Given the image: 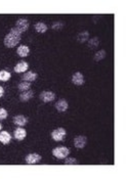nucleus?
<instances>
[{
	"label": "nucleus",
	"instance_id": "20e7f679",
	"mask_svg": "<svg viewBox=\"0 0 128 179\" xmlns=\"http://www.w3.org/2000/svg\"><path fill=\"white\" fill-rule=\"evenodd\" d=\"M14 28L18 31L21 32V33H24V32H26L28 30V28H29V22H28L26 19H19L17 21V23H15Z\"/></svg>",
	"mask_w": 128,
	"mask_h": 179
},
{
	"label": "nucleus",
	"instance_id": "6e6552de",
	"mask_svg": "<svg viewBox=\"0 0 128 179\" xmlns=\"http://www.w3.org/2000/svg\"><path fill=\"white\" fill-rule=\"evenodd\" d=\"M29 65L26 62H19L14 66V72L15 73H26Z\"/></svg>",
	"mask_w": 128,
	"mask_h": 179
},
{
	"label": "nucleus",
	"instance_id": "5701e85b",
	"mask_svg": "<svg viewBox=\"0 0 128 179\" xmlns=\"http://www.w3.org/2000/svg\"><path fill=\"white\" fill-rule=\"evenodd\" d=\"M65 164L66 165H75V164H78V161L76 160L75 158H66V161H65Z\"/></svg>",
	"mask_w": 128,
	"mask_h": 179
},
{
	"label": "nucleus",
	"instance_id": "0eeeda50",
	"mask_svg": "<svg viewBox=\"0 0 128 179\" xmlns=\"http://www.w3.org/2000/svg\"><path fill=\"white\" fill-rule=\"evenodd\" d=\"M25 160L27 162V164H36V163L41 161V156L38 154H29L26 157Z\"/></svg>",
	"mask_w": 128,
	"mask_h": 179
},
{
	"label": "nucleus",
	"instance_id": "6ab92c4d",
	"mask_svg": "<svg viewBox=\"0 0 128 179\" xmlns=\"http://www.w3.org/2000/svg\"><path fill=\"white\" fill-rule=\"evenodd\" d=\"M10 73L9 72H7L5 70H2V71H0V80L1 81H7V80H9L10 79Z\"/></svg>",
	"mask_w": 128,
	"mask_h": 179
},
{
	"label": "nucleus",
	"instance_id": "39448f33",
	"mask_svg": "<svg viewBox=\"0 0 128 179\" xmlns=\"http://www.w3.org/2000/svg\"><path fill=\"white\" fill-rule=\"evenodd\" d=\"M40 99L44 102H49V101H53L54 100L55 98V94L51 91H43V92L40 93Z\"/></svg>",
	"mask_w": 128,
	"mask_h": 179
},
{
	"label": "nucleus",
	"instance_id": "2eb2a0df",
	"mask_svg": "<svg viewBox=\"0 0 128 179\" xmlns=\"http://www.w3.org/2000/svg\"><path fill=\"white\" fill-rule=\"evenodd\" d=\"M23 79H24L25 81H27V82L35 81L36 79H37V74H36L35 72H32V71L26 72V74H24Z\"/></svg>",
	"mask_w": 128,
	"mask_h": 179
},
{
	"label": "nucleus",
	"instance_id": "423d86ee",
	"mask_svg": "<svg viewBox=\"0 0 128 179\" xmlns=\"http://www.w3.org/2000/svg\"><path fill=\"white\" fill-rule=\"evenodd\" d=\"M86 142H87V138L85 136H82V135L75 137V139H74V145H75V148H77V149H83L84 146H85Z\"/></svg>",
	"mask_w": 128,
	"mask_h": 179
},
{
	"label": "nucleus",
	"instance_id": "9b49d317",
	"mask_svg": "<svg viewBox=\"0 0 128 179\" xmlns=\"http://www.w3.org/2000/svg\"><path fill=\"white\" fill-rule=\"evenodd\" d=\"M72 82H73L75 85H82V84H84L83 75L80 73V72L75 73L73 76H72Z\"/></svg>",
	"mask_w": 128,
	"mask_h": 179
},
{
	"label": "nucleus",
	"instance_id": "412c9836",
	"mask_svg": "<svg viewBox=\"0 0 128 179\" xmlns=\"http://www.w3.org/2000/svg\"><path fill=\"white\" fill-rule=\"evenodd\" d=\"M30 87H31V82H21L19 84V90H21L23 92V91L29 90Z\"/></svg>",
	"mask_w": 128,
	"mask_h": 179
},
{
	"label": "nucleus",
	"instance_id": "f03ea898",
	"mask_svg": "<svg viewBox=\"0 0 128 179\" xmlns=\"http://www.w3.org/2000/svg\"><path fill=\"white\" fill-rule=\"evenodd\" d=\"M53 155L57 159H66L70 155V149L66 146H58L53 150Z\"/></svg>",
	"mask_w": 128,
	"mask_h": 179
},
{
	"label": "nucleus",
	"instance_id": "a211bd4d",
	"mask_svg": "<svg viewBox=\"0 0 128 179\" xmlns=\"http://www.w3.org/2000/svg\"><path fill=\"white\" fill-rule=\"evenodd\" d=\"M88 37H89V33H88V32H86V31L85 32H81V33H79L78 36H77V40L79 42L83 43V42H85V41L88 40Z\"/></svg>",
	"mask_w": 128,
	"mask_h": 179
},
{
	"label": "nucleus",
	"instance_id": "a878e982",
	"mask_svg": "<svg viewBox=\"0 0 128 179\" xmlns=\"http://www.w3.org/2000/svg\"><path fill=\"white\" fill-rule=\"evenodd\" d=\"M3 94H4V89H3L2 86H0V97H2Z\"/></svg>",
	"mask_w": 128,
	"mask_h": 179
},
{
	"label": "nucleus",
	"instance_id": "dca6fc26",
	"mask_svg": "<svg viewBox=\"0 0 128 179\" xmlns=\"http://www.w3.org/2000/svg\"><path fill=\"white\" fill-rule=\"evenodd\" d=\"M30 52V48L26 45H21L17 49V53L21 57H26L28 54Z\"/></svg>",
	"mask_w": 128,
	"mask_h": 179
},
{
	"label": "nucleus",
	"instance_id": "1a4fd4ad",
	"mask_svg": "<svg viewBox=\"0 0 128 179\" xmlns=\"http://www.w3.org/2000/svg\"><path fill=\"white\" fill-rule=\"evenodd\" d=\"M14 135L17 140H23V139L27 136V131L24 128H22V127H18V128L14 130Z\"/></svg>",
	"mask_w": 128,
	"mask_h": 179
},
{
	"label": "nucleus",
	"instance_id": "4be33fe9",
	"mask_svg": "<svg viewBox=\"0 0 128 179\" xmlns=\"http://www.w3.org/2000/svg\"><path fill=\"white\" fill-rule=\"evenodd\" d=\"M105 57H106V51L105 50H99L94 55V61L95 62L102 61V59H103Z\"/></svg>",
	"mask_w": 128,
	"mask_h": 179
},
{
	"label": "nucleus",
	"instance_id": "bb28decb",
	"mask_svg": "<svg viewBox=\"0 0 128 179\" xmlns=\"http://www.w3.org/2000/svg\"><path fill=\"white\" fill-rule=\"evenodd\" d=\"M2 129V125L1 124H0V130H1Z\"/></svg>",
	"mask_w": 128,
	"mask_h": 179
},
{
	"label": "nucleus",
	"instance_id": "393cba45",
	"mask_svg": "<svg viewBox=\"0 0 128 179\" xmlns=\"http://www.w3.org/2000/svg\"><path fill=\"white\" fill-rule=\"evenodd\" d=\"M63 27H64L63 23L57 22V23H54L53 25V30H59V29H62Z\"/></svg>",
	"mask_w": 128,
	"mask_h": 179
},
{
	"label": "nucleus",
	"instance_id": "f8f14e48",
	"mask_svg": "<svg viewBox=\"0 0 128 179\" xmlns=\"http://www.w3.org/2000/svg\"><path fill=\"white\" fill-rule=\"evenodd\" d=\"M14 123L19 127H23L28 123V119L25 116H23V115H18V116L14 118Z\"/></svg>",
	"mask_w": 128,
	"mask_h": 179
},
{
	"label": "nucleus",
	"instance_id": "9d476101",
	"mask_svg": "<svg viewBox=\"0 0 128 179\" xmlns=\"http://www.w3.org/2000/svg\"><path fill=\"white\" fill-rule=\"evenodd\" d=\"M68 107H69V105H68L67 100H65V99H59V100L57 101V103H55V109L61 113L66 112L68 110Z\"/></svg>",
	"mask_w": 128,
	"mask_h": 179
},
{
	"label": "nucleus",
	"instance_id": "f3484780",
	"mask_svg": "<svg viewBox=\"0 0 128 179\" xmlns=\"http://www.w3.org/2000/svg\"><path fill=\"white\" fill-rule=\"evenodd\" d=\"M35 30L38 32V33H45L47 31V26L45 25L44 23L42 22H39V23H36L35 24Z\"/></svg>",
	"mask_w": 128,
	"mask_h": 179
},
{
	"label": "nucleus",
	"instance_id": "ddd939ff",
	"mask_svg": "<svg viewBox=\"0 0 128 179\" xmlns=\"http://www.w3.org/2000/svg\"><path fill=\"white\" fill-rule=\"evenodd\" d=\"M10 140L11 136L7 131H1L0 132V142L3 143V144H7V143L10 142Z\"/></svg>",
	"mask_w": 128,
	"mask_h": 179
},
{
	"label": "nucleus",
	"instance_id": "aec40b11",
	"mask_svg": "<svg viewBox=\"0 0 128 179\" xmlns=\"http://www.w3.org/2000/svg\"><path fill=\"white\" fill-rule=\"evenodd\" d=\"M99 44V41H98V38H92V39H90V40L88 41V47L91 49H94V48H97V47L98 46Z\"/></svg>",
	"mask_w": 128,
	"mask_h": 179
},
{
	"label": "nucleus",
	"instance_id": "b1692460",
	"mask_svg": "<svg viewBox=\"0 0 128 179\" xmlns=\"http://www.w3.org/2000/svg\"><path fill=\"white\" fill-rule=\"evenodd\" d=\"M7 118V111L5 109H2L0 107V119H6Z\"/></svg>",
	"mask_w": 128,
	"mask_h": 179
},
{
	"label": "nucleus",
	"instance_id": "7ed1b4c3",
	"mask_svg": "<svg viewBox=\"0 0 128 179\" xmlns=\"http://www.w3.org/2000/svg\"><path fill=\"white\" fill-rule=\"evenodd\" d=\"M66 134L67 132L64 128H57L51 132V137H53V139H54L55 141H61V140H64V138L66 137Z\"/></svg>",
	"mask_w": 128,
	"mask_h": 179
},
{
	"label": "nucleus",
	"instance_id": "f257e3e1",
	"mask_svg": "<svg viewBox=\"0 0 128 179\" xmlns=\"http://www.w3.org/2000/svg\"><path fill=\"white\" fill-rule=\"evenodd\" d=\"M21 35L22 33L18 31L15 28H13L10 32L5 36L4 38V45L8 48H13V47L17 46L19 42L21 41Z\"/></svg>",
	"mask_w": 128,
	"mask_h": 179
},
{
	"label": "nucleus",
	"instance_id": "4468645a",
	"mask_svg": "<svg viewBox=\"0 0 128 179\" xmlns=\"http://www.w3.org/2000/svg\"><path fill=\"white\" fill-rule=\"evenodd\" d=\"M33 95H34V93L32 90L23 91V92L21 93V95H19V100L21 101H28L33 97Z\"/></svg>",
	"mask_w": 128,
	"mask_h": 179
}]
</instances>
